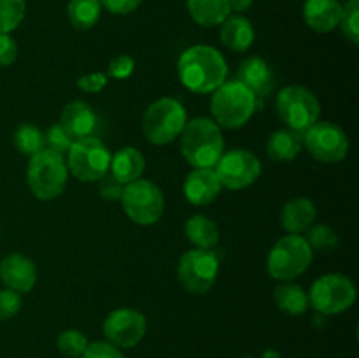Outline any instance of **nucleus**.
Segmentation results:
<instances>
[{
    "label": "nucleus",
    "mask_w": 359,
    "mask_h": 358,
    "mask_svg": "<svg viewBox=\"0 0 359 358\" xmlns=\"http://www.w3.org/2000/svg\"><path fill=\"white\" fill-rule=\"evenodd\" d=\"M177 76L193 93H212L226 81V60L212 46H191L179 58Z\"/></svg>",
    "instance_id": "1"
},
{
    "label": "nucleus",
    "mask_w": 359,
    "mask_h": 358,
    "mask_svg": "<svg viewBox=\"0 0 359 358\" xmlns=\"http://www.w3.org/2000/svg\"><path fill=\"white\" fill-rule=\"evenodd\" d=\"M181 151L193 168H214L224 153V140L217 123L210 118H195L181 132Z\"/></svg>",
    "instance_id": "2"
},
{
    "label": "nucleus",
    "mask_w": 359,
    "mask_h": 358,
    "mask_svg": "<svg viewBox=\"0 0 359 358\" xmlns=\"http://www.w3.org/2000/svg\"><path fill=\"white\" fill-rule=\"evenodd\" d=\"M258 98L237 79L224 81L210 98V111L217 126L235 130L244 126L258 109Z\"/></svg>",
    "instance_id": "3"
},
{
    "label": "nucleus",
    "mask_w": 359,
    "mask_h": 358,
    "mask_svg": "<svg viewBox=\"0 0 359 358\" xmlns=\"http://www.w3.org/2000/svg\"><path fill=\"white\" fill-rule=\"evenodd\" d=\"M188 123L184 105L170 97L160 98L146 109L142 118V130L146 139L154 146L170 144L181 135Z\"/></svg>",
    "instance_id": "4"
},
{
    "label": "nucleus",
    "mask_w": 359,
    "mask_h": 358,
    "mask_svg": "<svg viewBox=\"0 0 359 358\" xmlns=\"http://www.w3.org/2000/svg\"><path fill=\"white\" fill-rule=\"evenodd\" d=\"M69 179V168L62 154L51 150L30 157L27 181L32 193L39 200H53L63 193Z\"/></svg>",
    "instance_id": "5"
},
{
    "label": "nucleus",
    "mask_w": 359,
    "mask_h": 358,
    "mask_svg": "<svg viewBox=\"0 0 359 358\" xmlns=\"http://www.w3.org/2000/svg\"><path fill=\"white\" fill-rule=\"evenodd\" d=\"M312 253L314 251L304 235H284L273 244L266 269L273 279L286 283L309 269L312 262Z\"/></svg>",
    "instance_id": "6"
},
{
    "label": "nucleus",
    "mask_w": 359,
    "mask_h": 358,
    "mask_svg": "<svg viewBox=\"0 0 359 358\" xmlns=\"http://www.w3.org/2000/svg\"><path fill=\"white\" fill-rule=\"evenodd\" d=\"M276 105L277 114L283 119L284 125L300 133L311 128L318 121L319 112H321L318 97L309 88L298 86V84L283 88L277 95Z\"/></svg>",
    "instance_id": "7"
},
{
    "label": "nucleus",
    "mask_w": 359,
    "mask_h": 358,
    "mask_svg": "<svg viewBox=\"0 0 359 358\" xmlns=\"http://www.w3.org/2000/svg\"><path fill=\"white\" fill-rule=\"evenodd\" d=\"M123 209L126 216L137 225H154L165 211V197L158 185L149 179H137L125 185L121 195Z\"/></svg>",
    "instance_id": "8"
},
{
    "label": "nucleus",
    "mask_w": 359,
    "mask_h": 358,
    "mask_svg": "<svg viewBox=\"0 0 359 358\" xmlns=\"http://www.w3.org/2000/svg\"><path fill=\"white\" fill-rule=\"evenodd\" d=\"M356 302V286L346 274H325L314 281L309 293V304L321 314H340Z\"/></svg>",
    "instance_id": "9"
},
{
    "label": "nucleus",
    "mask_w": 359,
    "mask_h": 358,
    "mask_svg": "<svg viewBox=\"0 0 359 358\" xmlns=\"http://www.w3.org/2000/svg\"><path fill=\"white\" fill-rule=\"evenodd\" d=\"M67 167L79 181L91 183L104 178L111 167V151L97 137H84L74 140L69 150Z\"/></svg>",
    "instance_id": "10"
},
{
    "label": "nucleus",
    "mask_w": 359,
    "mask_h": 358,
    "mask_svg": "<svg viewBox=\"0 0 359 358\" xmlns=\"http://www.w3.org/2000/svg\"><path fill=\"white\" fill-rule=\"evenodd\" d=\"M219 272V258L212 249H189L177 263L182 288L193 295H203L214 286Z\"/></svg>",
    "instance_id": "11"
},
{
    "label": "nucleus",
    "mask_w": 359,
    "mask_h": 358,
    "mask_svg": "<svg viewBox=\"0 0 359 358\" xmlns=\"http://www.w3.org/2000/svg\"><path fill=\"white\" fill-rule=\"evenodd\" d=\"M304 144L309 153L323 164H337L349 151L347 133L332 121H316L304 132Z\"/></svg>",
    "instance_id": "12"
},
{
    "label": "nucleus",
    "mask_w": 359,
    "mask_h": 358,
    "mask_svg": "<svg viewBox=\"0 0 359 358\" xmlns=\"http://www.w3.org/2000/svg\"><path fill=\"white\" fill-rule=\"evenodd\" d=\"M221 186L228 190H244L251 186L262 174L258 157L248 150H231L221 154L214 165Z\"/></svg>",
    "instance_id": "13"
},
{
    "label": "nucleus",
    "mask_w": 359,
    "mask_h": 358,
    "mask_svg": "<svg viewBox=\"0 0 359 358\" xmlns=\"http://www.w3.org/2000/svg\"><path fill=\"white\" fill-rule=\"evenodd\" d=\"M147 319L137 309L121 307L112 311L104 321V336L107 343L119 350H130L144 339Z\"/></svg>",
    "instance_id": "14"
},
{
    "label": "nucleus",
    "mask_w": 359,
    "mask_h": 358,
    "mask_svg": "<svg viewBox=\"0 0 359 358\" xmlns=\"http://www.w3.org/2000/svg\"><path fill=\"white\" fill-rule=\"evenodd\" d=\"M0 279L9 290L28 293L37 283V269L28 256L13 253L0 262Z\"/></svg>",
    "instance_id": "15"
},
{
    "label": "nucleus",
    "mask_w": 359,
    "mask_h": 358,
    "mask_svg": "<svg viewBox=\"0 0 359 358\" xmlns=\"http://www.w3.org/2000/svg\"><path fill=\"white\" fill-rule=\"evenodd\" d=\"M237 81L244 84L245 88H249L252 95L258 98V102L269 97L270 91L273 90V84H276L272 69L259 56H249V58L242 60L237 70Z\"/></svg>",
    "instance_id": "16"
},
{
    "label": "nucleus",
    "mask_w": 359,
    "mask_h": 358,
    "mask_svg": "<svg viewBox=\"0 0 359 358\" xmlns=\"http://www.w3.org/2000/svg\"><path fill=\"white\" fill-rule=\"evenodd\" d=\"M221 183L214 168H193L186 178L184 197L193 206H207L214 202L221 193Z\"/></svg>",
    "instance_id": "17"
},
{
    "label": "nucleus",
    "mask_w": 359,
    "mask_h": 358,
    "mask_svg": "<svg viewBox=\"0 0 359 358\" xmlns=\"http://www.w3.org/2000/svg\"><path fill=\"white\" fill-rule=\"evenodd\" d=\"M58 123L74 140H79L93 133L97 126V114L88 102L72 100L63 107Z\"/></svg>",
    "instance_id": "18"
},
{
    "label": "nucleus",
    "mask_w": 359,
    "mask_h": 358,
    "mask_svg": "<svg viewBox=\"0 0 359 358\" xmlns=\"http://www.w3.org/2000/svg\"><path fill=\"white\" fill-rule=\"evenodd\" d=\"M342 16V4L339 0H305L304 20L318 34L335 30Z\"/></svg>",
    "instance_id": "19"
},
{
    "label": "nucleus",
    "mask_w": 359,
    "mask_h": 358,
    "mask_svg": "<svg viewBox=\"0 0 359 358\" xmlns=\"http://www.w3.org/2000/svg\"><path fill=\"white\" fill-rule=\"evenodd\" d=\"M318 211H316L314 202L307 197H294L286 206L283 207L280 213V225L287 234L300 235L307 232L314 225Z\"/></svg>",
    "instance_id": "20"
},
{
    "label": "nucleus",
    "mask_w": 359,
    "mask_h": 358,
    "mask_svg": "<svg viewBox=\"0 0 359 358\" xmlns=\"http://www.w3.org/2000/svg\"><path fill=\"white\" fill-rule=\"evenodd\" d=\"M221 42L235 53H244L255 42L252 23L242 14H230L221 23Z\"/></svg>",
    "instance_id": "21"
},
{
    "label": "nucleus",
    "mask_w": 359,
    "mask_h": 358,
    "mask_svg": "<svg viewBox=\"0 0 359 358\" xmlns=\"http://www.w3.org/2000/svg\"><path fill=\"white\" fill-rule=\"evenodd\" d=\"M144 168H146V158L140 153L137 147L126 146L121 147L111 157V171L112 178L118 179L121 185H128V183L137 181L142 175Z\"/></svg>",
    "instance_id": "22"
},
{
    "label": "nucleus",
    "mask_w": 359,
    "mask_h": 358,
    "mask_svg": "<svg viewBox=\"0 0 359 358\" xmlns=\"http://www.w3.org/2000/svg\"><path fill=\"white\" fill-rule=\"evenodd\" d=\"M188 13L200 27H219L231 14L228 0H186Z\"/></svg>",
    "instance_id": "23"
},
{
    "label": "nucleus",
    "mask_w": 359,
    "mask_h": 358,
    "mask_svg": "<svg viewBox=\"0 0 359 358\" xmlns=\"http://www.w3.org/2000/svg\"><path fill=\"white\" fill-rule=\"evenodd\" d=\"M304 144V133L294 130H277L269 137L266 153L273 161H290L300 154Z\"/></svg>",
    "instance_id": "24"
},
{
    "label": "nucleus",
    "mask_w": 359,
    "mask_h": 358,
    "mask_svg": "<svg viewBox=\"0 0 359 358\" xmlns=\"http://www.w3.org/2000/svg\"><path fill=\"white\" fill-rule=\"evenodd\" d=\"M184 234L195 248L214 249L219 244V228L210 218L203 214H195L186 221Z\"/></svg>",
    "instance_id": "25"
},
{
    "label": "nucleus",
    "mask_w": 359,
    "mask_h": 358,
    "mask_svg": "<svg viewBox=\"0 0 359 358\" xmlns=\"http://www.w3.org/2000/svg\"><path fill=\"white\" fill-rule=\"evenodd\" d=\"M273 300H276V305L279 311H283L284 314L290 316H300L304 314L309 309V295L305 293V290L298 284L286 283L279 284L273 291Z\"/></svg>",
    "instance_id": "26"
},
{
    "label": "nucleus",
    "mask_w": 359,
    "mask_h": 358,
    "mask_svg": "<svg viewBox=\"0 0 359 358\" xmlns=\"http://www.w3.org/2000/svg\"><path fill=\"white\" fill-rule=\"evenodd\" d=\"M100 0H69L67 16L76 30H90L100 20Z\"/></svg>",
    "instance_id": "27"
},
{
    "label": "nucleus",
    "mask_w": 359,
    "mask_h": 358,
    "mask_svg": "<svg viewBox=\"0 0 359 358\" xmlns=\"http://www.w3.org/2000/svg\"><path fill=\"white\" fill-rule=\"evenodd\" d=\"M14 146L25 157H34L46 150L44 132L32 123H23L14 132Z\"/></svg>",
    "instance_id": "28"
},
{
    "label": "nucleus",
    "mask_w": 359,
    "mask_h": 358,
    "mask_svg": "<svg viewBox=\"0 0 359 358\" xmlns=\"http://www.w3.org/2000/svg\"><path fill=\"white\" fill-rule=\"evenodd\" d=\"M27 14V0H0V34L16 30Z\"/></svg>",
    "instance_id": "29"
},
{
    "label": "nucleus",
    "mask_w": 359,
    "mask_h": 358,
    "mask_svg": "<svg viewBox=\"0 0 359 358\" xmlns=\"http://www.w3.org/2000/svg\"><path fill=\"white\" fill-rule=\"evenodd\" d=\"M88 344H90L88 337L81 330L76 329L63 330L58 336V339H56L58 351L67 358H81L84 351H86Z\"/></svg>",
    "instance_id": "30"
},
{
    "label": "nucleus",
    "mask_w": 359,
    "mask_h": 358,
    "mask_svg": "<svg viewBox=\"0 0 359 358\" xmlns=\"http://www.w3.org/2000/svg\"><path fill=\"white\" fill-rule=\"evenodd\" d=\"M307 242L312 251L318 253H330L339 246V235L328 225H318V227L309 228Z\"/></svg>",
    "instance_id": "31"
},
{
    "label": "nucleus",
    "mask_w": 359,
    "mask_h": 358,
    "mask_svg": "<svg viewBox=\"0 0 359 358\" xmlns=\"http://www.w3.org/2000/svg\"><path fill=\"white\" fill-rule=\"evenodd\" d=\"M339 27L353 44H359V0H349L342 6Z\"/></svg>",
    "instance_id": "32"
},
{
    "label": "nucleus",
    "mask_w": 359,
    "mask_h": 358,
    "mask_svg": "<svg viewBox=\"0 0 359 358\" xmlns=\"http://www.w3.org/2000/svg\"><path fill=\"white\" fill-rule=\"evenodd\" d=\"M44 140H46V150H51L58 154H65L69 153V150L72 147L74 139L65 132L60 123H55L48 128V132L44 133Z\"/></svg>",
    "instance_id": "33"
},
{
    "label": "nucleus",
    "mask_w": 359,
    "mask_h": 358,
    "mask_svg": "<svg viewBox=\"0 0 359 358\" xmlns=\"http://www.w3.org/2000/svg\"><path fill=\"white\" fill-rule=\"evenodd\" d=\"M21 309V295L18 291L4 288L0 290V321L13 318Z\"/></svg>",
    "instance_id": "34"
},
{
    "label": "nucleus",
    "mask_w": 359,
    "mask_h": 358,
    "mask_svg": "<svg viewBox=\"0 0 359 358\" xmlns=\"http://www.w3.org/2000/svg\"><path fill=\"white\" fill-rule=\"evenodd\" d=\"M135 70V60L130 55H119L111 60L107 67V77L112 79H128Z\"/></svg>",
    "instance_id": "35"
},
{
    "label": "nucleus",
    "mask_w": 359,
    "mask_h": 358,
    "mask_svg": "<svg viewBox=\"0 0 359 358\" xmlns=\"http://www.w3.org/2000/svg\"><path fill=\"white\" fill-rule=\"evenodd\" d=\"M81 358H125L121 350L112 346L107 340H95V343L88 344L86 351Z\"/></svg>",
    "instance_id": "36"
},
{
    "label": "nucleus",
    "mask_w": 359,
    "mask_h": 358,
    "mask_svg": "<svg viewBox=\"0 0 359 358\" xmlns=\"http://www.w3.org/2000/svg\"><path fill=\"white\" fill-rule=\"evenodd\" d=\"M100 185H98V192H100V197L104 200H121L123 190H125V185L118 181L116 178H112L111 174H105L104 178L98 179Z\"/></svg>",
    "instance_id": "37"
},
{
    "label": "nucleus",
    "mask_w": 359,
    "mask_h": 358,
    "mask_svg": "<svg viewBox=\"0 0 359 358\" xmlns=\"http://www.w3.org/2000/svg\"><path fill=\"white\" fill-rule=\"evenodd\" d=\"M107 74L104 72H91L86 76H81L77 79V88H81L86 93H98L107 86Z\"/></svg>",
    "instance_id": "38"
},
{
    "label": "nucleus",
    "mask_w": 359,
    "mask_h": 358,
    "mask_svg": "<svg viewBox=\"0 0 359 358\" xmlns=\"http://www.w3.org/2000/svg\"><path fill=\"white\" fill-rule=\"evenodd\" d=\"M18 56V44L11 34H0V67L13 65Z\"/></svg>",
    "instance_id": "39"
},
{
    "label": "nucleus",
    "mask_w": 359,
    "mask_h": 358,
    "mask_svg": "<svg viewBox=\"0 0 359 358\" xmlns=\"http://www.w3.org/2000/svg\"><path fill=\"white\" fill-rule=\"evenodd\" d=\"M102 7L107 9L111 14H119V16H125V14L133 13V11L139 9V6L142 4V0H100Z\"/></svg>",
    "instance_id": "40"
},
{
    "label": "nucleus",
    "mask_w": 359,
    "mask_h": 358,
    "mask_svg": "<svg viewBox=\"0 0 359 358\" xmlns=\"http://www.w3.org/2000/svg\"><path fill=\"white\" fill-rule=\"evenodd\" d=\"M230 2V9L235 11V13H244L249 7L252 6V0H228Z\"/></svg>",
    "instance_id": "41"
},
{
    "label": "nucleus",
    "mask_w": 359,
    "mask_h": 358,
    "mask_svg": "<svg viewBox=\"0 0 359 358\" xmlns=\"http://www.w3.org/2000/svg\"><path fill=\"white\" fill-rule=\"evenodd\" d=\"M262 358H280V354H279V351H276V350H266L265 353L262 354Z\"/></svg>",
    "instance_id": "42"
},
{
    "label": "nucleus",
    "mask_w": 359,
    "mask_h": 358,
    "mask_svg": "<svg viewBox=\"0 0 359 358\" xmlns=\"http://www.w3.org/2000/svg\"><path fill=\"white\" fill-rule=\"evenodd\" d=\"M241 358H255V357H241Z\"/></svg>",
    "instance_id": "43"
}]
</instances>
